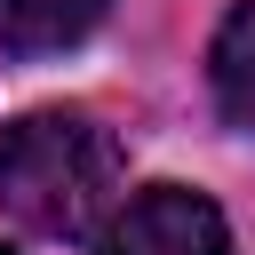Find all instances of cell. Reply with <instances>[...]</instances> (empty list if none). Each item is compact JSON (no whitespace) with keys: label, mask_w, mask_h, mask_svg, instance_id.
Masks as SVG:
<instances>
[{"label":"cell","mask_w":255,"mask_h":255,"mask_svg":"<svg viewBox=\"0 0 255 255\" xmlns=\"http://www.w3.org/2000/svg\"><path fill=\"white\" fill-rule=\"evenodd\" d=\"M120 191V143L88 112H24L0 128V207L40 239H80Z\"/></svg>","instance_id":"obj_1"},{"label":"cell","mask_w":255,"mask_h":255,"mask_svg":"<svg viewBox=\"0 0 255 255\" xmlns=\"http://www.w3.org/2000/svg\"><path fill=\"white\" fill-rule=\"evenodd\" d=\"M96 255H231V231H223L215 199H199L183 183H151L104 223Z\"/></svg>","instance_id":"obj_2"},{"label":"cell","mask_w":255,"mask_h":255,"mask_svg":"<svg viewBox=\"0 0 255 255\" xmlns=\"http://www.w3.org/2000/svg\"><path fill=\"white\" fill-rule=\"evenodd\" d=\"M104 16H112V0H0V48L56 56V48L88 40Z\"/></svg>","instance_id":"obj_3"},{"label":"cell","mask_w":255,"mask_h":255,"mask_svg":"<svg viewBox=\"0 0 255 255\" xmlns=\"http://www.w3.org/2000/svg\"><path fill=\"white\" fill-rule=\"evenodd\" d=\"M207 72H215V104H223V120L255 135V0H239V8L223 16Z\"/></svg>","instance_id":"obj_4"},{"label":"cell","mask_w":255,"mask_h":255,"mask_svg":"<svg viewBox=\"0 0 255 255\" xmlns=\"http://www.w3.org/2000/svg\"><path fill=\"white\" fill-rule=\"evenodd\" d=\"M0 255H8V247H0Z\"/></svg>","instance_id":"obj_5"}]
</instances>
